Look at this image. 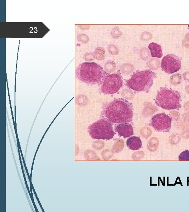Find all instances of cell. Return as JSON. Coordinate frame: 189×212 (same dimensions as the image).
<instances>
[{"instance_id":"1","label":"cell","mask_w":189,"mask_h":212,"mask_svg":"<svg viewBox=\"0 0 189 212\" xmlns=\"http://www.w3.org/2000/svg\"><path fill=\"white\" fill-rule=\"evenodd\" d=\"M103 114L107 119L113 123L131 122L133 118L132 104L123 99H114L107 105Z\"/></svg>"},{"instance_id":"2","label":"cell","mask_w":189,"mask_h":212,"mask_svg":"<svg viewBox=\"0 0 189 212\" xmlns=\"http://www.w3.org/2000/svg\"><path fill=\"white\" fill-rule=\"evenodd\" d=\"M76 75L81 81L88 84L101 83L107 73L98 64L92 62L80 64L76 70Z\"/></svg>"},{"instance_id":"3","label":"cell","mask_w":189,"mask_h":212,"mask_svg":"<svg viewBox=\"0 0 189 212\" xmlns=\"http://www.w3.org/2000/svg\"><path fill=\"white\" fill-rule=\"evenodd\" d=\"M156 74L147 70L134 73L127 82V85L130 89L137 92H149L153 84Z\"/></svg>"},{"instance_id":"4","label":"cell","mask_w":189,"mask_h":212,"mask_svg":"<svg viewBox=\"0 0 189 212\" xmlns=\"http://www.w3.org/2000/svg\"><path fill=\"white\" fill-rule=\"evenodd\" d=\"M181 96L178 91L161 87L157 92L155 103L163 109L175 110L181 107Z\"/></svg>"},{"instance_id":"5","label":"cell","mask_w":189,"mask_h":212,"mask_svg":"<svg viewBox=\"0 0 189 212\" xmlns=\"http://www.w3.org/2000/svg\"><path fill=\"white\" fill-rule=\"evenodd\" d=\"M88 131L91 137L94 139L110 140L115 134L111 122L104 117L90 126Z\"/></svg>"},{"instance_id":"6","label":"cell","mask_w":189,"mask_h":212,"mask_svg":"<svg viewBox=\"0 0 189 212\" xmlns=\"http://www.w3.org/2000/svg\"><path fill=\"white\" fill-rule=\"evenodd\" d=\"M123 81L121 75L117 73L106 76L101 88V92L106 94H113L118 92L122 87Z\"/></svg>"},{"instance_id":"7","label":"cell","mask_w":189,"mask_h":212,"mask_svg":"<svg viewBox=\"0 0 189 212\" xmlns=\"http://www.w3.org/2000/svg\"><path fill=\"white\" fill-rule=\"evenodd\" d=\"M172 118L165 113L156 114L151 119L150 125L158 132H168L171 128Z\"/></svg>"},{"instance_id":"8","label":"cell","mask_w":189,"mask_h":212,"mask_svg":"<svg viewBox=\"0 0 189 212\" xmlns=\"http://www.w3.org/2000/svg\"><path fill=\"white\" fill-rule=\"evenodd\" d=\"M181 60L178 57L173 54H168L162 61V70L167 73H175L181 68Z\"/></svg>"},{"instance_id":"9","label":"cell","mask_w":189,"mask_h":212,"mask_svg":"<svg viewBox=\"0 0 189 212\" xmlns=\"http://www.w3.org/2000/svg\"><path fill=\"white\" fill-rule=\"evenodd\" d=\"M115 129L120 136L124 138L130 137L134 134L133 127L131 124L127 123H120L115 127Z\"/></svg>"},{"instance_id":"10","label":"cell","mask_w":189,"mask_h":212,"mask_svg":"<svg viewBox=\"0 0 189 212\" xmlns=\"http://www.w3.org/2000/svg\"><path fill=\"white\" fill-rule=\"evenodd\" d=\"M127 145L130 149L138 150L141 147V141L139 137L132 136L127 140Z\"/></svg>"},{"instance_id":"11","label":"cell","mask_w":189,"mask_h":212,"mask_svg":"<svg viewBox=\"0 0 189 212\" xmlns=\"http://www.w3.org/2000/svg\"><path fill=\"white\" fill-rule=\"evenodd\" d=\"M152 57L160 58L162 56V51L161 47L159 45L156 43H152L149 46Z\"/></svg>"},{"instance_id":"12","label":"cell","mask_w":189,"mask_h":212,"mask_svg":"<svg viewBox=\"0 0 189 212\" xmlns=\"http://www.w3.org/2000/svg\"><path fill=\"white\" fill-rule=\"evenodd\" d=\"M105 50L103 48L99 47L94 50L93 55L94 58L99 60H102L105 58Z\"/></svg>"},{"instance_id":"13","label":"cell","mask_w":189,"mask_h":212,"mask_svg":"<svg viewBox=\"0 0 189 212\" xmlns=\"http://www.w3.org/2000/svg\"><path fill=\"white\" fill-rule=\"evenodd\" d=\"M148 68L153 70H157L160 67V61L156 58H152L147 63Z\"/></svg>"},{"instance_id":"14","label":"cell","mask_w":189,"mask_h":212,"mask_svg":"<svg viewBox=\"0 0 189 212\" xmlns=\"http://www.w3.org/2000/svg\"><path fill=\"white\" fill-rule=\"evenodd\" d=\"M159 145V140L156 137H153L150 139L147 145L148 149L150 151H154L158 148Z\"/></svg>"},{"instance_id":"15","label":"cell","mask_w":189,"mask_h":212,"mask_svg":"<svg viewBox=\"0 0 189 212\" xmlns=\"http://www.w3.org/2000/svg\"><path fill=\"white\" fill-rule=\"evenodd\" d=\"M134 67L132 65L126 63L122 65L120 67V70L122 73L125 75H128L133 72Z\"/></svg>"},{"instance_id":"16","label":"cell","mask_w":189,"mask_h":212,"mask_svg":"<svg viewBox=\"0 0 189 212\" xmlns=\"http://www.w3.org/2000/svg\"><path fill=\"white\" fill-rule=\"evenodd\" d=\"M146 106H145V113L147 116H151L154 114V112L157 111L158 109L156 107L150 103H146Z\"/></svg>"},{"instance_id":"17","label":"cell","mask_w":189,"mask_h":212,"mask_svg":"<svg viewBox=\"0 0 189 212\" xmlns=\"http://www.w3.org/2000/svg\"><path fill=\"white\" fill-rule=\"evenodd\" d=\"M182 79L181 75L179 73H176L171 76L170 82L171 84L173 85H177L181 83Z\"/></svg>"},{"instance_id":"18","label":"cell","mask_w":189,"mask_h":212,"mask_svg":"<svg viewBox=\"0 0 189 212\" xmlns=\"http://www.w3.org/2000/svg\"><path fill=\"white\" fill-rule=\"evenodd\" d=\"M116 64L114 62L112 61H107L104 65V69L106 72L108 73H111L114 72L116 69Z\"/></svg>"},{"instance_id":"19","label":"cell","mask_w":189,"mask_h":212,"mask_svg":"<svg viewBox=\"0 0 189 212\" xmlns=\"http://www.w3.org/2000/svg\"><path fill=\"white\" fill-rule=\"evenodd\" d=\"M180 141V137L178 134H173L170 136L169 141L172 145L178 144Z\"/></svg>"},{"instance_id":"20","label":"cell","mask_w":189,"mask_h":212,"mask_svg":"<svg viewBox=\"0 0 189 212\" xmlns=\"http://www.w3.org/2000/svg\"><path fill=\"white\" fill-rule=\"evenodd\" d=\"M140 57L144 60H148L151 57L149 51L147 48H143L140 51Z\"/></svg>"},{"instance_id":"21","label":"cell","mask_w":189,"mask_h":212,"mask_svg":"<svg viewBox=\"0 0 189 212\" xmlns=\"http://www.w3.org/2000/svg\"><path fill=\"white\" fill-rule=\"evenodd\" d=\"M140 133L143 137L147 139L152 134V131L150 128L145 127L141 130Z\"/></svg>"},{"instance_id":"22","label":"cell","mask_w":189,"mask_h":212,"mask_svg":"<svg viewBox=\"0 0 189 212\" xmlns=\"http://www.w3.org/2000/svg\"><path fill=\"white\" fill-rule=\"evenodd\" d=\"M108 50L110 54L112 55H115L119 53V49L117 46L111 44L108 47Z\"/></svg>"},{"instance_id":"23","label":"cell","mask_w":189,"mask_h":212,"mask_svg":"<svg viewBox=\"0 0 189 212\" xmlns=\"http://www.w3.org/2000/svg\"><path fill=\"white\" fill-rule=\"evenodd\" d=\"M178 159L179 161H189V151L186 150L180 153L179 156H178Z\"/></svg>"},{"instance_id":"24","label":"cell","mask_w":189,"mask_h":212,"mask_svg":"<svg viewBox=\"0 0 189 212\" xmlns=\"http://www.w3.org/2000/svg\"><path fill=\"white\" fill-rule=\"evenodd\" d=\"M112 36L114 38H118L122 35V32L118 27H115L112 29L111 31Z\"/></svg>"},{"instance_id":"25","label":"cell","mask_w":189,"mask_h":212,"mask_svg":"<svg viewBox=\"0 0 189 212\" xmlns=\"http://www.w3.org/2000/svg\"><path fill=\"white\" fill-rule=\"evenodd\" d=\"M122 94L123 96L127 99H132L134 96L132 91L127 89L124 90Z\"/></svg>"},{"instance_id":"26","label":"cell","mask_w":189,"mask_h":212,"mask_svg":"<svg viewBox=\"0 0 189 212\" xmlns=\"http://www.w3.org/2000/svg\"><path fill=\"white\" fill-rule=\"evenodd\" d=\"M152 38V35L149 32H143L141 35V38L143 41H148L151 40Z\"/></svg>"},{"instance_id":"27","label":"cell","mask_w":189,"mask_h":212,"mask_svg":"<svg viewBox=\"0 0 189 212\" xmlns=\"http://www.w3.org/2000/svg\"><path fill=\"white\" fill-rule=\"evenodd\" d=\"M183 45L186 48H189V33H187L185 36L184 40L183 41Z\"/></svg>"},{"instance_id":"28","label":"cell","mask_w":189,"mask_h":212,"mask_svg":"<svg viewBox=\"0 0 189 212\" xmlns=\"http://www.w3.org/2000/svg\"><path fill=\"white\" fill-rule=\"evenodd\" d=\"M104 143L101 141H95V142L93 143V147L94 149H101L104 146Z\"/></svg>"},{"instance_id":"29","label":"cell","mask_w":189,"mask_h":212,"mask_svg":"<svg viewBox=\"0 0 189 212\" xmlns=\"http://www.w3.org/2000/svg\"><path fill=\"white\" fill-rule=\"evenodd\" d=\"M85 59L86 60L91 61H93V59L94 58V56L93 54L91 53H88L86 54L85 55Z\"/></svg>"},{"instance_id":"30","label":"cell","mask_w":189,"mask_h":212,"mask_svg":"<svg viewBox=\"0 0 189 212\" xmlns=\"http://www.w3.org/2000/svg\"><path fill=\"white\" fill-rule=\"evenodd\" d=\"M183 77L186 81L189 82V72H185L183 75Z\"/></svg>"},{"instance_id":"31","label":"cell","mask_w":189,"mask_h":212,"mask_svg":"<svg viewBox=\"0 0 189 212\" xmlns=\"http://www.w3.org/2000/svg\"><path fill=\"white\" fill-rule=\"evenodd\" d=\"M182 117L186 120L188 121L189 119V112L185 113L182 115Z\"/></svg>"},{"instance_id":"32","label":"cell","mask_w":189,"mask_h":212,"mask_svg":"<svg viewBox=\"0 0 189 212\" xmlns=\"http://www.w3.org/2000/svg\"><path fill=\"white\" fill-rule=\"evenodd\" d=\"M184 109L186 110H189V101L187 102L184 104Z\"/></svg>"},{"instance_id":"33","label":"cell","mask_w":189,"mask_h":212,"mask_svg":"<svg viewBox=\"0 0 189 212\" xmlns=\"http://www.w3.org/2000/svg\"><path fill=\"white\" fill-rule=\"evenodd\" d=\"M185 90L187 93L189 94V85H188L186 87Z\"/></svg>"},{"instance_id":"34","label":"cell","mask_w":189,"mask_h":212,"mask_svg":"<svg viewBox=\"0 0 189 212\" xmlns=\"http://www.w3.org/2000/svg\"><path fill=\"white\" fill-rule=\"evenodd\" d=\"M188 27H189V25H188Z\"/></svg>"}]
</instances>
